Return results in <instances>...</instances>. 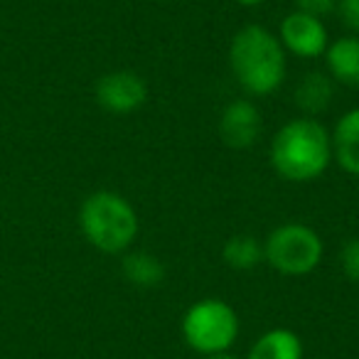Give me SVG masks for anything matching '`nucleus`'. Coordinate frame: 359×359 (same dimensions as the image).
I'll return each instance as SVG.
<instances>
[{"mask_svg": "<svg viewBox=\"0 0 359 359\" xmlns=\"http://www.w3.org/2000/svg\"><path fill=\"white\" fill-rule=\"evenodd\" d=\"M269 158L278 177L288 182H315L332 165L330 130L313 116L290 118L276 130Z\"/></svg>", "mask_w": 359, "mask_h": 359, "instance_id": "obj_1", "label": "nucleus"}, {"mask_svg": "<svg viewBox=\"0 0 359 359\" xmlns=\"http://www.w3.org/2000/svg\"><path fill=\"white\" fill-rule=\"evenodd\" d=\"M229 67L236 84L249 96H271L280 89L288 72L278 35L261 25H244L229 45Z\"/></svg>", "mask_w": 359, "mask_h": 359, "instance_id": "obj_2", "label": "nucleus"}, {"mask_svg": "<svg viewBox=\"0 0 359 359\" xmlns=\"http://www.w3.org/2000/svg\"><path fill=\"white\" fill-rule=\"evenodd\" d=\"M79 229L101 254H126L140 231L138 212L121 192H91L79 207Z\"/></svg>", "mask_w": 359, "mask_h": 359, "instance_id": "obj_3", "label": "nucleus"}, {"mask_svg": "<svg viewBox=\"0 0 359 359\" xmlns=\"http://www.w3.org/2000/svg\"><path fill=\"white\" fill-rule=\"evenodd\" d=\"M239 315L222 298H202L192 303L180 323L185 344L202 357L229 352L239 337Z\"/></svg>", "mask_w": 359, "mask_h": 359, "instance_id": "obj_4", "label": "nucleus"}, {"mask_svg": "<svg viewBox=\"0 0 359 359\" xmlns=\"http://www.w3.org/2000/svg\"><path fill=\"white\" fill-rule=\"evenodd\" d=\"M323 236L303 222H285L264 241V261L285 278L313 273L323 261Z\"/></svg>", "mask_w": 359, "mask_h": 359, "instance_id": "obj_5", "label": "nucleus"}, {"mask_svg": "<svg viewBox=\"0 0 359 359\" xmlns=\"http://www.w3.org/2000/svg\"><path fill=\"white\" fill-rule=\"evenodd\" d=\"M96 104L116 116H126L138 111L148 101V84L138 72L118 69L109 72L96 81Z\"/></svg>", "mask_w": 359, "mask_h": 359, "instance_id": "obj_6", "label": "nucleus"}, {"mask_svg": "<svg viewBox=\"0 0 359 359\" xmlns=\"http://www.w3.org/2000/svg\"><path fill=\"white\" fill-rule=\"evenodd\" d=\"M278 40L285 52L300 57V60H318L325 55L330 45L327 27L323 18L308 15V13L293 11L280 20Z\"/></svg>", "mask_w": 359, "mask_h": 359, "instance_id": "obj_7", "label": "nucleus"}, {"mask_svg": "<svg viewBox=\"0 0 359 359\" xmlns=\"http://www.w3.org/2000/svg\"><path fill=\"white\" fill-rule=\"evenodd\" d=\"M264 130V116L249 99H234L219 116V138L234 150H246L259 143Z\"/></svg>", "mask_w": 359, "mask_h": 359, "instance_id": "obj_8", "label": "nucleus"}, {"mask_svg": "<svg viewBox=\"0 0 359 359\" xmlns=\"http://www.w3.org/2000/svg\"><path fill=\"white\" fill-rule=\"evenodd\" d=\"M332 138V160L347 175L359 177V106L339 116L334 128L330 130Z\"/></svg>", "mask_w": 359, "mask_h": 359, "instance_id": "obj_9", "label": "nucleus"}, {"mask_svg": "<svg viewBox=\"0 0 359 359\" xmlns=\"http://www.w3.org/2000/svg\"><path fill=\"white\" fill-rule=\"evenodd\" d=\"M323 57L332 81H339L344 86H359V35H347L330 42Z\"/></svg>", "mask_w": 359, "mask_h": 359, "instance_id": "obj_10", "label": "nucleus"}, {"mask_svg": "<svg viewBox=\"0 0 359 359\" xmlns=\"http://www.w3.org/2000/svg\"><path fill=\"white\" fill-rule=\"evenodd\" d=\"M334 96V81L327 72H308L303 79L295 84L293 101L303 116H318L323 111H327V106L332 104Z\"/></svg>", "mask_w": 359, "mask_h": 359, "instance_id": "obj_11", "label": "nucleus"}, {"mask_svg": "<svg viewBox=\"0 0 359 359\" xmlns=\"http://www.w3.org/2000/svg\"><path fill=\"white\" fill-rule=\"evenodd\" d=\"M303 354L305 347L298 332L288 327H273L256 337L246 359H303Z\"/></svg>", "mask_w": 359, "mask_h": 359, "instance_id": "obj_12", "label": "nucleus"}, {"mask_svg": "<svg viewBox=\"0 0 359 359\" xmlns=\"http://www.w3.org/2000/svg\"><path fill=\"white\" fill-rule=\"evenodd\" d=\"M121 273L138 288H155L165 280V264L150 251H126L121 259Z\"/></svg>", "mask_w": 359, "mask_h": 359, "instance_id": "obj_13", "label": "nucleus"}, {"mask_svg": "<svg viewBox=\"0 0 359 359\" xmlns=\"http://www.w3.org/2000/svg\"><path fill=\"white\" fill-rule=\"evenodd\" d=\"M222 259L234 271H251L264 264V244L254 234H234L226 239Z\"/></svg>", "mask_w": 359, "mask_h": 359, "instance_id": "obj_14", "label": "nucleus"}, {"mask_svg": "<svg viewBox=\"0 0 359 359\" xmlns=\"http://www.w3.org/2000/svg\"><path fill=\"white\" fill-rule=\"evenodd\" d=\"M339 266L352 283H359V236L344 241V246L339 249Z\"/></svg>", "mask_w": 359, "mask_h": 359, "instance_id": "obj_15", "label": "nucleus"}, {"mask_svg": "<svg viewBox=\"0 0 359 359\" xmlns=\"http://www.w3.org/2000/svg\"><path fill=\"white\" fill-rule=\"evenodd\" d=\"M293 3H295V11L308 13V15L315 18H325L337 11V0H293Z\"/></svg>", "mask_w": 359, "mask_h": 359, "instance_id": "obj_16", "label": "nucleus"}, {"mask_svg": "<svg viewBox=\"0 0 359 359\" xmlns=\"http://www.w3.org/2000/svg\"><path fill=\"white\" fill-rule=\"evenodd\" d=\"M337 13L344 25L359 35V0H337Z\"/></svg>", "mask_w": 359, "mask_h": 359, "instance_id": "obj_17", "label": "nucleus"}, {"mask_svg": "<svg viewBox=\"0 0 359 359\" xmlns=\"http://www.w3.org/2000/svg\"><path fill=\"white\" fill-rule=\"evenodd\" d=\"M234 3H239V6H244V8H256V6H261L264 0H234Z\"/></svg>", "mask_w": 359, "mask_h": 359, "instance_id": "obj_18", "label": "nucleus"}, {"mask_svg": "<svg viewBox=\"0 0 359 359\" xmlns=\"http://www.w3.org/2000/svg\"><path fill=\"white\" fill-rule=\"evenodd\" d=\"M202 359H239V357H234V354L224 352V354H210V357H202Z\"/></svg>", "mask_w": 359, "mask_h": 359, "instance_id": "obj_19", "label": "nucleus"}]
</instances>
